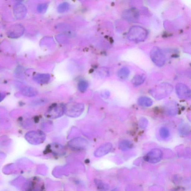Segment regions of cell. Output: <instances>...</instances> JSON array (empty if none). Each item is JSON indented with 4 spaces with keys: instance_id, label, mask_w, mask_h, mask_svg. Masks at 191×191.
<instances>
[{
    "instance_id": "5b68a950",
    "label": "cell",
    "mask_w": 191,
    "mask_h": 191,
    "mask_svg": "<svg viewBox=\"0 0 191 191\" xmlns=\"http://www.w3.org/2000/svg\"><path fill=\"white\" fill-rule=\"evenodd\" d=\"M150 57L155 65L158 67H162L165 64L166 57L164 52L158 47H154L151 50Z\"/></svg>"
},
{
    "instance_id": "8fae6325",
    "label": "cell",
    "mask_w": 191,
    "mask_h": 191,
    "mask_svg": "<svg viewBox=\"0 0 191 191\" xmlns=\"http://www.w3.org/2000/svg\"><path fill=\"white\" fill-rule=\"evenodd\" d=\"M50 76L48 74H38L33 77V79L36 83L40 84H46L49 82Z\"/></svg>"
},
{
    "instance_id": "ffe728a7",
    "label": "cell",
    "mask_w": 191,
    "mask_h": 191,
    "mask_svg": "<svg viewBox=\"0 0 191 191\" xmlns=\"http://www.w3.org/2000/svg\"><path fill=\"white\" fill-rule=\"evenodd\" d=\"M88 87V84L87 82L84 80L80 81L78 85V90L82 92H85L87 89Z\"/></svg>"
},
{
    "instance_id": "277c9868",
    "label": "cell",
    "mask_w": 191,
    "mask_h": 191,
    "mask_svg": "<svg viewBox=\"0 0 191 191\" xmlns=\"http://www.w3.org/2000/svg\"><path fill=\"white\" fill-rule=\"evenodd\" d=\"M25 138L26 141L31 145H38L44 143L46 140V136L42 131H32L26 134Z\"/></svg>"
},
{
    "instance_id": "cb8c5ba5",
    "label": "cell",
    "mask_w": 191,
    "mask_h": 191,
    "mask_svg": "<svg viewBox=\"0 0 191 191\" xmlns=\"http://www.w3.org/2000/svg\"><path fill=\"white\" fill-rule=\"evenodd\" d=\"M114 191H116V190H114Z\"/></svg>"
},
{
    "instance_id": "44dd1931",
    "label": "cell",
    "mask_w": 191,
    "mask_h": 191,
    "mask_svg": "<svg viewBox=\"0 0 191 191\" xmlns=\"http://www.w3.org/2000/svg\"><path fill=\"white\" fill-rule=\"evenodd\" d=\"M148 121L145 118H142L138 121V125L140 128L145 129L147 126Z\"/></svg>"
},
{
    "instance_id": "2e32d148",
    "label": "cell",
    "mask_w": 191,
    "mask_h": 191,
    "mask_svg": "<svg viewBox=\"0 0 191 191\" xmlns=\"http://www.w3.org/2000/svg\"><path fill=\"white\" fill-rule=\"evenodd\" d=\"M130 74V71L126 67H123L118 71L117 75L120 79L125 80L128 78Z\"/></svg>"
},
{
    "instance_id": "4fadbf2b",
    "label": "cell",
    "mask_w": 191,
    "mask_h": 191,
    "mask_svg": "<svg viewBox=\"0 0 191 191\" xmlns=\"http://www.w3.org/2000/svg\"><path fill=\"white\" fill-rule=\"evenodd\" d=\"M94 183L97 189L99 191H108L109 190V185L100 179H95Z\"/></svg>"
},
{
    "instance_id": "ac0fdd59",
    "label": "cell",
    "mask_w": 191,
    "mask_h": 191,
    "mask_svg": "<svg viewBox=\"0 0 191 191\" xmlns=\"http://www.w3.org/2000/svg\"><path fill=\"white\" fill-rule=\"evenodd\" d=\"M70 6L68 3L64 2L60 4L57 8L58 12L59 13H64L67 12L70 8Z\"/></svg>"
},
{
    "instance_id": "5bb4252c",
    "label": "cell",
    "mask_w": 191,
    "mask_h": 191,
    "mask_svg": "<svg viewBox=\"0 0 191 191\" xmlns=\"http://www.w3.org/2000/svg\"><path fill=\"white\" fill-rule=\"evenodd\" d=\"M146 77L144 75H137L132 80L133 85L135 87L141 85L145 81Z\"/></svg>"
},
{
    "instance_id": "9c48e42d",
    "label": "cell",
    "mask_w": 191,
    "mask_h": 191,
    "mask_svg": "<svg viewBox=\"0 0 191 191\" xmlns=\"http://www.w3.org/2000/svg\"><path fill=\"white\" fill-rule=\"evenodd\" d=\"M88 143V142L85 138L78 137L74 138L69 142L68 146L73 149H83L87 147Z\"/></svg>"
},
{
    "instance_id": "d6986e66",
    "label": "cell",
    "mask_w": 191,
    "mask_h": 191,
    "mask_svg": "<svg viewBox=\"0 0 191 191\" xmlns=\"http://www.w3.org/2000/svg\"><path fill=\"white\" fill-rule=\"evenodd\" d=\"M160 135L162 138L165 139L167 138L170 136V131L166 127H162L160 129Z\"/></svg>"
},
{
    "instance_id": "7402d4cb",
    "label": "cell",
    "mask_w": 191,
    "mask_h": 191,
    "mask_svg": "<svg viewBox=\"0 0 191 191\" xmlns=\"http://www.w3.org/2000/svg\"><path fill=\"white\" fill-rule=\"evenodd\" d=\"M48 5L46 3L40 4L37 7V10L39 13H44L46 12L47 9Z\"/></svg>"
},
{
    "instance_id": "30bf717a",
    "label": "cell",
    "mask_w": 191,
    "mask_h": 191,
    "mask_svg": "<svg viewBox=\"0 0 191 191\" xmlns=\"http://www.w3.org/2000/svg\"><path fill=\"white\" fill-rule=\"evenodd\" d=\"M112 147V144L110 143H107L103 144L98 148L95 151V156L96 157H101L105 156L109 153Z\"/></svg>"
},
{
    "instance_id": "3957f363",
    "label": "cell",
    "mask_w": 191,
    "mask_h": 191,
    "mask_svg": "<svg viewBox=\"0 0 191 191\" xmlns=\"http://www.w3.org/2000/svg\"><path fill=\"white\" fill-rule=\"evenodd\" d=\"M85 110V105L82 103L71 102L65 105V114L71 118L79 117Z\"/></svg>"
},
{
    "instance_id": "ba28073f",
    "label": "cell",
    "mask_w": 191,
    "mask_h": 191,
    "mask_svg": "<svg viewBox=\"0 0 191 191\" xmlns=\"http://www.w3.org/2000/svg\"><path fill=\"white\" fill-rule=\"evenodd\" d=\"M123 19L127 21L136 22L139 19V11L135 8H132L125 10L123 13Z\"/></svg>"
},
{
    "instance_id": "52a82bcc",
    "label": "cell",
    "mask_w": 191,
    "mask_h": 191,
    "mask_svg": "<svg viewBox=\"0 0 191 191\" xmlns=\"http://www.w3.org/2000/svg\"><path fill=\"white\" fill-rule=\"evenodd\" d=\"M163 157L162 151L158 149L151 150L145 156V160L151 164H156L160 162Z\"/></svg>"
},
{
    "instance_id": "7c38bea8",
    "label": "cell",
    "mask_w": 191,
    "mask_h": 191,
    "mask_svg": "<svg viewBox=\"0 0 191 191\" xmlns=\"http://www.w3.org/2000/svg\"><path fill=\"white\" fill-rule=\"evenodd\" d=\"M21 91L22 95L28 97L35 96L38 94V91L36 89L32 87L25 86L22 88Z\"/></svg>"
},
{
    "instance_id": "9a60e30c",
    "label": "cell",
    "mask_w": 191,
    "mask_h": 191,
    "mask_svg": "<svg viewBox=\"0 0 191 191\" xmlns=\"http://www.w3.org/2000/svg\"><path fill=\"white\" fill-rule=\"evenodd\" d=\"M138 103L140 106L150 107L152 105L153 102L151 98L147 97H141L138 99Z\"/></svg>"
},
{
    "instance_id": "7a4b0ae2",
    "label": "cell",
    "mask_w": 191,
    "mask_h": 191,
    "mask_svg": "<svg viewBox=\"0 0 191 191\" xmlns=\"http://www.w3.org/2000/svg\"><path fill=\"white\" fill-rule=\"evenodd\" d=\"M65 112V105L61 103H54L48 108L45 116L48 119H57L63 115Z\"/></svg>"
},
{
    "instance_id": "8992f818",
    "label": "cell",
    "mask_w": 191,
    "mask_h": 191,
    "mask_svg": "<svg viewBox=\"0 0 191 191\" xmlns=\"http://www.w3.org/2000/svg\"><path fill=\"white\" fill-rule=\"evenodd\" d=\"M175 90L179 98L186 100L191 99V89L185 84L181 83L177 84Z\"/></svg>"
},
{
    "instance_id": "e0dca14e",
    "label": "cell",
    "mask_w": 191,
    "mask_h": 191,
    "mask_svg": "<svg viewBox=\"0 0 191 191\" xmlns=\"http://www.w3.org/2000/svg\"><path fill=\"white\" fill-rule=\"evenodd\" d=\"M119 147L121 150L123 151H127L132 148L133 144L128 140H124L120 142Z\"/></svg>"
},
{
    "instance_id": "6da1fadb",
    "label": "cell",
    "mask_w": 191,
    "mask_h": 191,
    "mask_svg": "<svg viewBox=\"0 0 191 191\" xmlns=\"http://www.w3.org/2000/svg\"><path fill=\"white\" fill-rule=\"evenodd\" d=\"M148 35L147 30L140 26H134L128 31V38L134 42H141L147 39Z\"/></svg>"
},
{
    "instance_id": "603a6c76",
    "label": "cell",
    "mask_w": 191,
    "mask_h": 191,
    "mask_svg": "<svg viewBox=\"0 0 191 191\" xmlns=\"http://www.w3.org/2000/svg\"><path fill=\"white\" fill-rule=\"evenodd\" d=\"M26 9H25V7H24L22 6L21 9V10H19V9H18V7L17 6L15 7V12L16 13V14H17V13H18L16 15V16H18V14H19L20 13L21 16H23V15H24V13H25Z\"/></svg>"
}]
</instances>
